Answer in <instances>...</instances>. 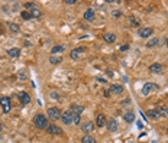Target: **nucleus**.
<instances>
[{"label":"nucleus","mask_w":168,"mask_h":143,"mask_svg":"<svg viewBox=\"0 0 168 143\" xmlns=\"http://www.w3.org/2000/svg\"><path fill=\"white\" fill-rule=\"evenodd\" d=\"M48 116H50V118H52V120H58L61 117V110L57 108V107H50L48 108Z\"/></svg>","instance_id":"7ed1b4c3"},{"label":"nucleus","mask_w":168,"mask_h":143,"mask_svg":"<svg viewBox=\"0 0 168 143\" xmlns=\"http://www.w3.org/2000/svg\"><path fill=\"white\" fill-rule=\"evenodd\" d=\"M123 118H125V122L131 123V122H133V120H135V114H133L132 111H129V113H126V114L123 116Z\"/></svg>","instance_id":"aec40b11"},{"label":"nucleus","mask_w":168,"mask_h":143,"mask_svg":"<svg viewBox=\"0 0 168 143\" xmlns=\"http://www.w3.org/2000/svg\"><path fill=\"white\" fill-rule=\"evenodd\" d=\"M129 23H131L132 26H139L141 25V22H139V19L136 16H131L129 17Z\"/></svg>","instance_id":"4be33fe9"},{"label":"nucleus","mask_w":168,"mask_h":143,"mask_svg":"<svg viewBox=\"0 0 168 143\" xmlns=\"http://www.w3.org/2000/svg\"><path fill=\"white\" fill-rule=\"evenodd\" d=\"M2 137H3V136H2V134H0V140H2Z\"/></svg>","instance_id":"4c0bfd02"},{"label":"nucleus","mask_w":168,"mask_h":143,"mask_svg":"<svg viewBox=\"0 0 168 143\" xmlns=\"http://www.w3.org/2000/svg\"><path fill=\"white\" fill-rule=\"evenodd\" d=\"M33 124L38 127V129H46L48 127V118L44 116V114H36L33 117Z\"/></svg>","instance_id":"f257e3e1"},{"label":"nucleus","mask_w":168,"mask_h":143,"mask_svg":"<svg viewBox=\"0 0 168 143\" xmlns=\"http://www.w3.org/2000/svg\"><path fill=\"white\" fill-rule=\"evenodd\" d=\"M81 143H96V139L90 134H84L81 139Z\"/></svg>","instance_id":"f3484780"},{"label":"nucleus","mask_w":168,"mask_h":143,"mask_svg":"<svg viewBox=\"0 0 168 143\" xmlns=\"http://www.w3.org/2000/svg\"><path fill=\"white\" fill-rule=\"evenodd\" d=\"M165 41H167V48H168V38H167V39H165Z\"/></svg>","instance_id":"c9c22d12"},{"label":"nucleus","mask_w":168,"mask_h":143,"mask_svg":"<svg viewBox=\"0 0 168 143\" xmlns=\"http://www.w3.org/2000/svg\"><path fill=\"white\" fill-rule=\"evenodd\" d=\"M50 95H51V97H54V100H60V95L57 92H51Z\"/></svg>","instance_id":"2f4dec72"},{"label":"nucleus","mask_w":168,"mask_h":143,"mask_svg":"<svg viewBox=\"0 0 168 143\" xmlns=\"http://www.w3.org/2000/svg\"><path fill=\"white\" fill-rule=\"evenodd\" d=\"M149 69L152 71V72H161V71H162V67H161V64L155 62V64H152V65L149 67Z\"/></svg>","instance_id":"a211bd4d"},{"label":"nucleus","mask_w":168,"mask_h":143,"mask_svg":"<svg viewBox=\"0 0 168 143\" xmlns=\"http://www.w3.org/2000/svg\"><path fill=\"white\" fill-rule=\"evenodd\" d=\"M9 28L12 32H17L19 31V25H16V23H9Z\"/></svg>","instance_id":"c85d7f7f"},{"label":"nucleus","mask_w":168,"mask_h":143,"mask_svg":"<svg viewBox=\"0 0 168 143\" xmlns=\"http://www.w3.org/2000/svg\"><path fill=\"white\" fill-rule=\"evenodd\" d=\"M152 35V29L151 28H142L139 29V36L141 38H149Z\"/></svg>","instance_id":"9b49d317"},{"label":"nucleus","mask_w":168,"mask_h":143,"mask_svg":"<svg viewBox=\"0 0 168 143\" xmlns=\"http://www.w3.org/2000/svg\"><path fill=\"white\" fill-rule=\"evenodd\" d=\"M104 41H106L107 43H113V42L116 41V35H114V33H106V35H104Z\"/></svg>","instance_id":"6ab92c4d"},{"label":"nucleus","mask_w":168,"mask_h":143,"mask_svg":"<svg viewBox=\"0 0 168 143\" xmlns=\"http://www.w3.org/2000/svg\"><path fill=\"white\" fill-rule=\"evenodd\" d=\"M25 7H26V9H32V7H33V3H32V2H28V3H25Z\"/></svg>","instance_id":"473e14b6"},{"label":"nucleus","mask_w":168,"mask_h":143,"mask_svg":"<svg viewBox=\"0 0 168 143\" xmlns=\"http://www.w3.org/2000/svg\"><path fill=\"white\" fill-rule=\"evenodd\" d=\"M0 106L3 108V113L10 111V98L9 97H0Z\"/></svg>","instance_id":"20e7f679"},{"label":"nucleus","mask_w":168,"mask_h":143,"mask_svg":"<svg viewBox=\"0 0 168 143\" xmlns=\"http://www.w3.org/2000/svg\"><path fill=\"white\" fill-rule=\"evenodd\" d=\"M61 61H62V57H55V55H51V58H50V62H51V64H54V65L60 64Z\"/></svg>","instance_id":"5701e85b"},{"label":"nucleus","mask_w":168,"mask_h":143,"mask_svg":"<svg viewBox=\"0 0 168 143\" xmlns=\"http://www.w3.org/2000/svg\"><path fill=\"white\" fill-rule=\"evenodd\" d=\"M19 101H20L22 104H28V103L31 101L29 94H28V92H25V91H22V92L19 94Z\"/></svg>","instance_id":"9d476101"},{"label":"nucleus","mask_w":168,"mask_h":143,"mask_svg":"<svg viewBox=\"0 0 168 143\" xmlns=\"http://www.w3.org/2000/svg\"><path fill=\"white\" fill-rule=\"evenodd\" d=\"M110 92L112 94H120V92H123V87L120 85V84H113L112 87H110Z\"/></svg>","instance_id":"f8f14e48"},{"label":"nucleus","mask_w":168,"mask_h":143,"mask_svg":"<svg viewBox=\"0 0 168 143\" xmlns=\"http://www.w3.org/2000/svg\"><path fill=\"white\" fill-rule=\"evenodd\" d=\"M20 16H22V19H23V20H29V19H32L31 12H26V10H23V12L20 13Z\"/></svg>","instance_id":"a878e982"},{"label":"nucleus","mask_w":168,"mask_h":143,"mask_svg":"<svg viewBox=\"0 0 168 143\" xmlns=\"http://www.w3.org/2000/svg\"><path fill=\"white\" fill-rule=\"evenodd\" d=\"M157 45H158V39H157V38H154L152 41H149V42L147 43L148 48H152V46H157Z\"/></svg>","instance_id":"cd10ccee"},{"label":"nucleus","mask_w":168,"mask_h":143,"mask_svg":"<svg viewBox=\"0 0 168 143\" xmlns=\"http://www.w3.org/2000/svg\"><path fill=\"white\" fill-rule=\"evenodd\" d=\"M86 52V49H84V48L83 46H78V48H76V49H73V51H71V54H70V57L71 58H73V59H78L83 54Z\"/></svg>","instance_id":"39448f33"},{"label":"nucleus","mask_w":168,"mask_h":143,"mask_svg":"<svg viewBox=\"0 0 168 143\" xmlns=\"http://www.w3.org/2000/svg\"><path fill=\"white\" fill-rule=\"evenodd\" d=\"M64 51V46L62 45H55L54 48H52V55H55V54H60V52H62Z\"/></svg>","instance_id":"b1692460"},{"label":"nucleus","mask_w":168,"mask_h":143,"mask_svg":"<svg viewBox=\"0 0 168 143\" xmlns=\"http://www.w3.org/2000/svg\"><path fill=\"white\" fill-rule=\"evenodd\" d=\"M106 126H107V130L112 132V133H114L117 130V122L114 120V118H109V120L106 122Z\"/></svg>","instance_id":"423d86ee"},{"label":"nucleus","mask_w":168,"mask_h":143,"mask_svg":"<svg viewBox=\"0 0 168 143\" xmlns=\"http://www.w3.org/2000/svg\"><path fill=\"white\" fill-rule=\"evenodd\" d=\"M112 15H113V17H116V19H117V17H120V16H122V12H120V10H113V13H112Z\"/></svg>","instance_id":"7c9ffc66"},{"label":"nucleus","mask_w":168,"mask_h":143,"mask_svg":"<svg viewBox=\"0 0 168 143\" xmlns=\"http://www.w3.org/2000/svg\"><path fill=\"white\" fill-rule=\"evenodd\" d=\"M61 120H62L64 124H71V123H73V111L65 110V111L61 114Z\"/></svg>","instance_id":"f03ea898"},{"label":"nucleus","mask_w":168,"mask_h":143,"mask_svg":"<svg viewBox=\"0 0 168 143\" xmlns=\"http://www.w3.org/2000/svg\"><path fill=\"white\" fill-rule=\"evenodd\" d=\"M106 116L104 114H99L97 116V118H96V126L97 127H103V126H106Z\"/></svg>","instance_id":"1a4fd4ad"},{"label":"nucleus","mask_w":168,"mask_h":143,"mask_svg":"<svg viewBox=\"0 0 168 143\" xmlns=\"http://www.w3.org/2000/svg\"><path fill=\"white\" fill-rule=\"evenodd\" d=\"M80 122H81V120H80V116H77V114H73V123L78 126V124H80Z\"/></svg>","instance_id":"c756f323"},{"label":"nucleus","mask_w":168,"mask_h":143,"mask_svg":"<svg viewBox=\"0 0 168 143\" xmlns=\"http://www.w3.org/2000/svg\"><path fill=\"white\" fill-rule=\"evenodd\" d=\"M157 111H158L159 117H165V116H168V110H167V108H158Z\"/></svg>","instance_id":"bb28decb"},{"label":"nucleus","mask_w":168,"mask_h":143,"mask_svg":"<svg viewBox=\"0 0 168 143\" xmlns=\"http://www.w3.org/2000/svg\"><path fill=\"white\" fill-rule=\"evenodd\" d=\"M154 87H157V85H154L152 82H147L145 85H143V88H142V94H143V95H148L149 91H151Z\"/></svg>","instance_id":"4468645a"},{"label":"nucleus","mask_w":168,"mask_h":143,"mask_svg":"<svg viewBox=\"0 0 168 143\" xmlns=\"http://www.w3.org/2000/svg\"><path fill=\"white\" fill-rule=\"evenodd\" d=\"M65 3H67V5H74L76 0H65Z\"/></svg>","instance_id":"72a5a7b5"},{"label":"nucleus","mask_w":168,"mask_h":143,"mask_svg":"<svg viewBox=\"0 0 168 143\" xmlns=\"http://www.w3.org/2000/svg\"><path fill=\"white\" fill-rule=\"evenodd\" d=\"M46 132L51 133V134H62V133H64V132H62L58 126H55V124H50V126L46 127Z\"/></svg>","instance_id":"0eeeda50"},{"label":"nucleus","mask_w":168,"mask_h":143,"mask_svg":"<svg viewBox=\"0 0 168 143\" xmlns=\"http://www.w3.org/2000/svg\"><path fill=\"white\" fill-rule=\"evenodd\" d=\"M147 116L151 117V118H158V117H159V114H158L157 110H148V111H147Z\"/></svg>","instance_id":"393cba45"},{"label":"nucleus","mask_w":168,"mask_h":143,"mask_svg":"<svg viewBox=\"0 0 168 143\" xmlns=\"http://www.w3.org/2000/svg\"><path fill=\"white\" fill-rule=\"evenodd\" d=\"M71 110H73V114L80 116V114L83 113L84 107H83V106H78V104H71Z\"/></svg>","instance_id":"ddd939ff"},{"label":"nucleus","mask_w":168,"mask_h":143,"mask_svg":"<svg viewBox=\"0 0 168 143\" xmlns=\"http://www.w3.org/2000/svg\"><path fill=\"white\" fill-rule=\"evenodd\" d=\"M31 16H32V17H36V19H38V17H41V10H39L38 7H35V6H33V7L31 9Z\"/></svg>","instance_id":"412c9836"},{"label":"nucleus","mask_w":168,"mask_h":143,"mask_svg":"<svg viewBox=\"0 0 168 143\" xmlns=\"http://www.w3.org/2000/svg\"><path fill=\"white\" fill-rule=\"evenodd\" d=\"M84 19H86L87 22L94 20V12H93V9H87V10L84 12Z\"/></svg>","instance_id":"2eb2a0df"},{"label":"nucleus","mask_w":168,"mask_h":143,"mask_svg":"<svg viewBox=\"0 0 168 143\" xmlns=\"http://www.w3.org/2000/svg\"><path fill=\"white\" fill-rule=\"evenodd\" d=\"M0 129H2V122H0Z\"/></svg>","instance_id":"e433bc0d"},{"label":"nucleus","mask_w":168,"mask_h":143,"mask_svg":"<svg viewBox=\"0 0 168 143\" xmlns=\"http://www.w3.org/2000/svg\"><path fill=\"white\" fill-rule=\"evenodd\" d=\"M7 55L12 57V58H17L20 55V49H19V48H12V49L7 51Z\"/></svg>","instance_id":"dca6fc26"},{"label":"nucleus","mask_w":168,"mask_h":143,"mask_svg":"<svg viewBox=\"0 0 168 143\" xmlns=\"http://www.w3.org/2000/svg\"><path fill=\"white\" fill-rule=\"evenodd\" d=\"M93 129H94V123H91V122H86L84 124H81V130H83V133H91L93 132Z\"/></svg>","instance_id":"6e6552de"},{"label":"nucleus","mask_w":168,"mask_h":143,"mask_svg":"<svg viewBox=\"0 0 168 143\" xmlns=\"http://www.w3.org/2000/svg\"><path fill=\"white\" fill-rule=\"evenodd\" d=\"M126 49H129V46H128V45H123V46L120 48V51H126Z\"/></svg>","instance_id":"f704fd0d"}]
</instances>
